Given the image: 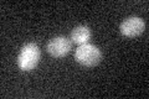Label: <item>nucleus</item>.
I'll list each match as a JSON object with an SVG mask.
<instances>
[{
    "label": "nucleus",
    "instance_id": "1",
    "mask_svg": "<svg viewBox=\"0 0 149 99\" xmlns=\"http://www.w3.org/2000/svg\"><path fill=\"white\" fill-rule=\"evenodd\" d=\"M40 60V48L35 42H29L22 46L17 57V66L21 71L34 69Z\"/></svg>",
    "mask_w": 149,
    "mask_h": 99
},
{
    "label": "nucleus",
    "instance_id": "5",
    "mask_svg": "<svg viewBox=\"0 0 149 99\" xmlns=\"http://www.w3.org/2000/svg\"><path fill=\"white\" fill-rule=\"evenodd\" d=\"M91 36H92V32L90 30V27L85 25H80L72 30L71 41H73L74 44H78V45H85L90 41Z\"/></svg>",
    "mask_w": 149,
    "mask_h": 99
},
{
    "label": "nucleus",
    "instance_id": "3",
    "mask_svg": "<svg viewBox=\"0 0 149 99\" xmlns=\"http://www.w3.org/2000/svg\"><path fill=\"white\" fill-rule=\"evenodd\" d=\"M71 47H72L71 40L65 36H57L51 39L47 42L46 50L52 57H63L71 51Z\"/></svg>",
    "mask_w": 149,
    "mask_h": 99
},
{
    "label": "nucleus",
    "instance_id": "2",
    "mask_svg": "<svg viewBox=\"0 0 149 99\" xmlns=\"http://www.w3.org/2000/svg\"><path fill=\"white\" fill-rule=\"evenodd\" d=\"M74 58L78 63L86 66V67H93L97 63H100L102 53L98 47H96L95 45L85 44L80 45L74 51Z\"/></svg>",
    "mask_w": 149,
    "mask_h": 99
},
{
    "label": "nucleus",
    "instance_id": "4",
    "mask_svg": "<svg viewBox=\"0 0 149 99\" xmlns=\"http://www.w3.org/2000/svg\"><path fill=\"white\" fill-rule=\"evenodd\" d=\"M146 29V22L138 16H130L120 24V32L125 37H137L142 35Z\"/></svg>",
    "mask_w": 149,
    "mask_h": 99
}]
</instances>
